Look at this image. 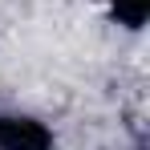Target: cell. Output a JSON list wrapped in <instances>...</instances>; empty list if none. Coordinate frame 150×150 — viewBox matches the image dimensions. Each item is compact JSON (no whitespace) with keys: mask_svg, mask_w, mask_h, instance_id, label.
Wrapping results in <instances>:
<instances>
[{"mask_svg":"<svg viewBox=\"0 0 150 150\" xmlns=\"http://www.w3.org/2000/svg\"><path fill=\"white\" fill-rule=\"evenodd\" d=\"M57 138L33 114H0V150H53Z\"/></svg>","mask_w":150,"mask_h":150,"instance_id":"obj_1","label":"cell"},{"mask_svg":"<svg viewBox=\"0 0 150 150\" xmlns=\"http://www.w3.org/2000/svg\"><path fill=\"white\" fill-rule=\"evenodd\" d=\"M110 16H114V25L138 33L150 16V0H110Z\"/></svg>","mask_w":150,"mask_h":150,"instance_id":"obj_2","label":"cell"}]
</instances>
